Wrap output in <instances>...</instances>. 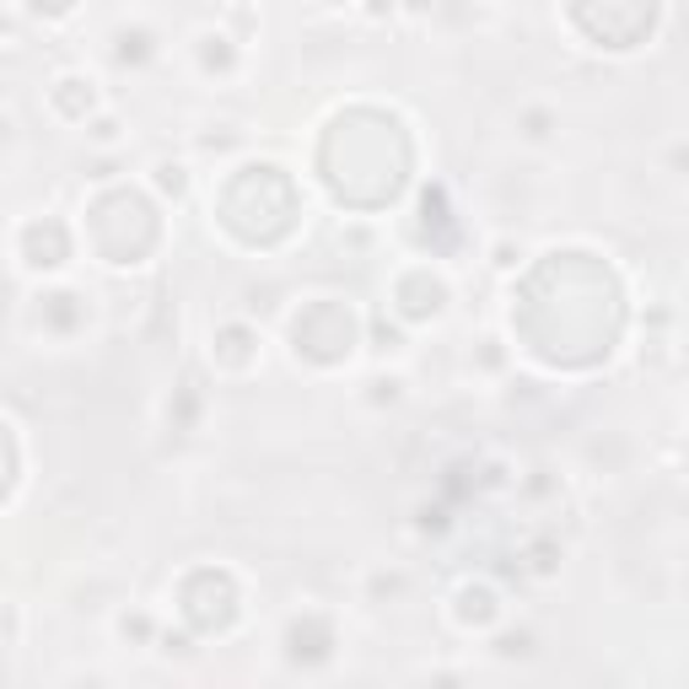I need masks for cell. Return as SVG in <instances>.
<instances>
[{
	"mask_svg": "<svg viewBox=\"0 0 689 689\" xmlns=\"http://www.w3.org/2000/svg\"><path fill=\"white\" fill-rule=\"evenodd\" d=\"M60 108L71 114V119H82L86 108H92V92L82 82H60Z\"/></svg>",
	"mask_w": 689,
	"mask_h": 689,
	"instance_id": "15",
	"label": "cell"
},
{
	"mask_svg": "<svg viewBox=\"0 0 689 689\" xmlns=\"http://www.w3.org/2000/svg\"><path fill=\"white\" fill-rule=\"evenodd\" d=\"M0 135H6V129H0Z\"/></svg>",
	"mask_w": 689,
	"mask_h": 689,
	"instance_id": "22",
	"label": "cell"
},
{
	"mask_svg": "<svg viewBox=\"0 0 689 689\" xmlns=\"http://www.w3.org/2000/svg\"><path fill=\"white\" fill-rule=\"evenodd\" d=\"M420 243H431V248H452L458 243V227H452V210H447V195L442 189H426L420 195Z\"/></svg>",
	"mask_w": 689,
	"mask_h": 689,
	"instance_id": "10",
	"label": "cell"
},
{
	"mask_svg": "<svg viewBox=\"0 0 689 689\" xmlns=\"http://www.w3.org/2000/svg\"><path fill=\"white\" fill-rule=\"evenodd\" d=\"M216 345H221V362L227 366H243L248 356H253V334H248V328H221Z\"/></svg>",
	"mask_w": 689,
	"mask_h": 689,
	"instance_id": "14",
	"label": "cell"
},
{
	"mask_svg": "<svg viewBox=\"0 0 689 689\" xmlns=\"http://www.w3.org/2000/svg\"><path fill=\"white\" fill-rule=\"evenodd\" d=\"M442 302H447V285L437 281V275H426V270L399 281V313H405V319H437Z\"/></svg>",
	"mask_w": 689,
	"mask_h": 689,
	"instance_id": "9",
	"label": "cell"
},
{
	"mask_svg": "<svg viewBox=\"0 0 689 689\" xmlns=\"http://www.w3.org/2000/svg\"><path fill=\"white\" fill-rule=\"evenodd\" d=\"M285 647H291L296 662H324L328 647H334V630H328V619L307 614V619H296V625L285 630Z\"/></svg>",
	"mask_w": 689,
	"mask_h": 689,
	"instance_id": "11",
	"label": "cell"
},
{
	"mask_svg": "<svg viewBox=\"0 0 689 689\" xmlns=\"http://www.w3.org/2000/svg\"><path fill=\"white\" fill-rule=\"evenodd\" d=\"M291 340H296V351H302L307 362H324V366L345 362V356L356 351V313H351L345 302H313V307L296 313Z\"/></svg>",
	"mask_w": 689,
	"mask_h": 689,
	"instance_id": "6",
	"label": "cell"
},
{
	"mask_svg": "<svg viewBox=\"0 0 689 689\" xmlns=\"http://www.w3.org/2000/svg\"><path fill=\"white\" fill-rule=\"evenodd\" d=\"M571 17L604 49H636L657 28V0H571Z\"/></svg>",
	"mask_w": 689,
	"mask_h": 689,
	"instance_id": "5",
	"label": "cell"
},
{
	"mask_svg": "<svg viewBox=\"0 0 689 689\" xmlns=\"http://www.w3.org/2000/svg\"><path fill=\"white\" fill-rule=\"evenodd\" d=\"M92 243L108 264H140L157 248V210L135 189H114L92 205Z\"/></svg>",
	"mask_w": 689,
	"mask_h": 689,
	"instance_id": "4",
	"label": "cell"
},
{
	"mask_svg": "<svg viewBox=\"0 0 689 689\" xmlns=\"http://www.w3.org/2000/svg\"><path fill=\"white\" fill-rule=\"evenodd\" d=\"M200 60H205V65H210V71H227V65H232V49H227V43H221V39H205Z\"/></svg>",
	"mask_w": 689,
	"mask_h": 689,
	"instance_id": "17",
	"label": "cell"
},
{
	"mask_svg": "<svg viewBox=\"0 0 689 689\" xmlns=\"http://www.w3.org/2000/svg\"><path fill=\"white\" fill-rule=\"evenodd\" d=\"M221 221H227L232 238H243V243H253V248L281 243L285 232L296 227V184L270 163L243 167V173L221 189Z\"/></svg>",
	"mask_w": 689,
	"mask_h": 689,
	"instance_id": "3",
	"label": "cell"
},
{
	"mask_svg": "<svg viewBox=\"0 0 689 689\" xmlns=\"http://www.w3.org/2000/svg\"><path fill=\"white\" fill-rule=\"evenodd\" d=\"M86 319V302L76 291H54V296H43V324L60 328V334H71V328Z\"/></svg>",
	"mask_w": 689,
	"mask_h": 689,
	"instance_id": "12",
	"label": "cell"
},
{
	"mask_svg": "<svg viewBox=\"0 0 689 689\" xmlns=\"http://www.w3.org/2000/svg\"><path fill=\"white\" fill-rule=\"evenodd\" d=\"M458 619L463 625H490L495 619V593L490 587H463L458 593Z\"/></svg>",
	"mask_w": 689,
	"mask_h": 689,
	"instance_id": "13",
	"label": "cell"
},
{
	"mask_svg": "<svg viewBox=\"0 0 689 689\" xmlns=\"http://www.w3.org/2000/svg\"><path fill=\"white\" fill-rule=\"evenodd\" d=\"M11 480H17V442H11V431L0 426V501H6Z\"/></svg>",
	"mask_w": 689,
	"mask_h": 689,
	"instance_id": "16",
	"label": "cell"
},
{
	"mask_svg": "<svg viewBox=\"0 0 689 689\" xmlns=\"http://www.w3.org/2000/svg\"><path fill=\"white\" fill-rule=\"evenodd\" d=\"M157 184H163L167 195H184V173H178V167H163V173H157Z\"/></svg>",
	"mask_w": 689,
	"mask_h": 689,
	"instance_id": "19",
	"label": "cell"
},
{
	"mask_svg": "<svg viewBox=\"0 0 689 689\" xmlns=\"http://www.w3.org/2000/svg\"><path fill=\"white\" fill-rule=\"evenodd\" d=\"M22 248H28V264L54 270V264H65V259H71V232H65L54 216H43V221H33V227H28Z\"/></svg>",
	"mask_w": 689,
	"mask_h": 689,
	"instance_id": "8",
	"label": "cell"
},
{
	"mask_svg": "<svg viewBox=\"0 0 689 689\" xmlns=\"http://www.w3.org/2000/svg\"><path fill=\"white\" fill-rule=\"evenodd\" d=\"M512 328L550 366L604 362L625 328V296L614 270L593 253H550L518 291Z\"/></svg>",
	"mask_w": 689,
	"mask_h": 689,
	"instance_id": "1",
	"label": "cell"
},
{
	"mask_svg": "<svg viewBox=\"0 0 689 689\" xmlns=\"http://www.w3.org/2000/svg\"><path fill=\"white\" fill-rule=\"evenodd\" d=\"M409 135L394 114H377V108H351L324 129V146H319V167H324V184L334 189V200L356 205V210H377V205H394L409 184Z\"/></svg>",
	"mask_w": 689,
	"mask_h": 689,
	"instance_id": "2",
	"label": "cell"
},
{
	"mask_svg": "<svg viewBox=\"0 0 689 689\" xmlns=\"http://www.w3.org/2000/svg\"><path fill=\"white\" fill-rule=\"evenodd\" d=\"M178 598H184V619H189L200 636H221V630H232V619H238V587H232L227 571H195Z\"/></svg>",
	"mask_w": 689,
	"mask_h": 689,
	"instance_id": "7",
	"label": "cell"
},
{
	"mask_svg": "<svg viewBox=\"0 0 689 689\" xmlns=\"http://www.w3.org/2000/svg\"><path fill=\"white\" fill-rule=\"evenodd\" d=\"M495 647H501V657H523V651H528V636H501Z\"/></svg>",
	"mask_w": 689,
	"mask_h": 689,
	"instance_id": "21",
	"label": "cell"
},
{
	"mask_svg": "<svg viewBox=\"0 0 689 689\" xmlns=\"http://www.w3.org/2000/svg\"><path fill=\"white\" fill-rule=\"evenodd\" d=\"M76 0H33V11H43V17H65Z\"/></svg>",
	"mask_w": 689,
	"mask_h": 689,
	"instance_id": "20",
	"label": "cell"
},
{
	"mask_svg": "<svg viewBox=\"0 0 689 689\" xmlns=\"http://www.w3.org/2000/svg\"><path fill=\"white\" fill-rule=\"evenodd\" d=\"M146 54H152L146 33H119V60H146Z\"/></svg>",
	"mask_w": 689,
	"mask_h": 689,
	"instance_id": "18",
	"label": "cell"
}]
</instances>
